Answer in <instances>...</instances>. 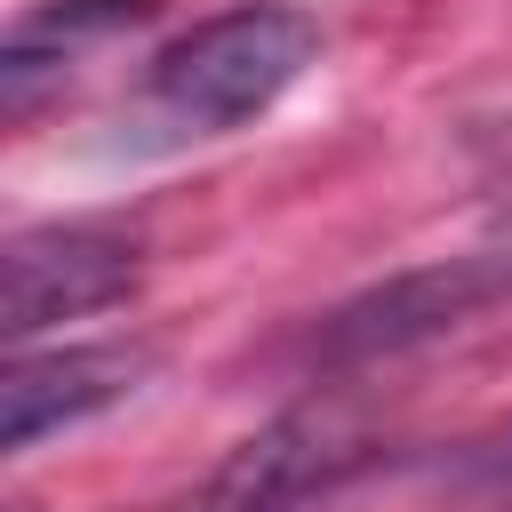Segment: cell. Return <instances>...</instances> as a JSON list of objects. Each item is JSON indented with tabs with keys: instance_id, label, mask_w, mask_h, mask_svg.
I'll use <instances>...</instances> for the list:
<instances>
[{
	"instance_id": "cell-1",
	"label": "cell",
	"mask_w": 512,
	"mask_h": 512,
	"mask_svg": "<svg viewBox=\"0 0 512 512\" xmlns=\"http://www.w3.org/2000/svg\"><path fill=\"white\" fill-rule=\"evenodd\" d=\"M320 56V24L288 0H240L200 16L192 32H176L152 72H144V104L160 128L176 136H224L248 128L256 112H272Z\"/></svg>"
},
{
	"instance_id": "cell-2",
	"label": "cell",
	"mask_w": 512,
	"mask_h": 512,
	"mask_svg": "<svg viewBox=\"0 0 512 512\" xmlns=\"http://www.w3.org/2000/svg\"><path fill=\"white\" fill-rule=\"evenodd\" d=\"M496 304H512V248L432 256V264H408V272L344 296L312 328V360L320 368H376V360H400V352H416Z\"/></svg>"
},
{
	"instance_id": "cell-3",
	"label": "cell",
	"mask_w": 512,
	"mask_h": 512,
	"mask_svg": "<svg viewBox=\"0 0 512 512\" xmlns=\"http://www.w3.org/2000/svg\"><path fill=\"white\" fill-rule=\"evenodd\" d=\"M368 456H376V448H368V432L352 424V408L304 400V408L272 416L264 432H248V440L224 456V472L200 488L192 512H304L312 496L344 488Z\"/></svg>"
},
{
	"instance_id": "cell-4",
	"label": "cell",
	"mask_w": 512,
	"mask_h": 512,
	"mask_svg": "<svg viewBox=\"0 0 512 512\" xmlns=\"http://www.w3.org/2000/svg\"><path fill=\"white\" fill-rule=\"evenodd\" d=\"M136 288V240L112 224H32L0 248V328L8 344L104 312Z\"/></svg>"
},
{
	"instance_id": "cell-5",
	"label": "cell",
	"mask_w": 512,
	"mask_h": 512,
	"mask_svg": "<svg viewBox=\"0 0 512 512\" xmlns=\"http://www.w3.org/2000/svg\"><path fill=\"white\" fill-rule=\"evenodd\" d=\"M152 376V344H64L40 360H16L0 376V440L8 456L40 448L48 432H72L104 408H120L128 392H144Z\"/></svg>"
}]
</instances>
